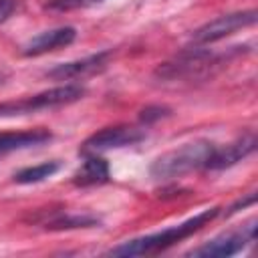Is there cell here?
I'll list each match as a JSON object with an SVG mask.
<instances>
[{"label": "cell", "instance_id": "cell-1", "mask_svg": "<svg viewBox=\"0 0 258 258\" xmlns=\"http://www.w3.org/2000/svg\"><path fill=\"white\" fill-rule=\"evenodd\" d=\"M220 214V208H208L204 212H200L198 216L177 224V226H171V228H165L163 232H155V234H149V236H141V238H135V240H129V242H123L115 248H111L107 254L109 256H147V254H159L167 248H171L173 244L189 238L191 234H196L198 230H202L208 222H212L216 216Z\"/></svg>", "mask_w": 258, "mask_h": 258}, {"label": "cell", "instance_id": "cell-2", "mask_svg": "<svg viewBox=\"0 0 258 258\" xmlns=\"http://www.w3.org/2000/svg\"><path fill=\"white\" fill-rule=\"evenodd\" d=\"M216 145L206 139H198L191 143H185L177 149H171L163 155H159L151 165L149 173L155 179H169V177H179L183 173H189L194 169L206 167V161L214 153Z\"/></svg>", "mask_w": 258, "mask_h": 258}, {"label": "cell", "instance_id": "cell-3", "mask_svg": "<svg viewBox=\"0 0 258 258\" xmlns=\"http://www.w3.org/2000/svg\"><path fill=\"white\" fill-rule=\"evenodd\" d=\"M85 89L79 85H62L54 87L30 97H24L20 101H4L0 103V117H14V115H28L34 111H44V109H54L62 105H71L79 99H83Z\"/></svg>", "mask_w": 258, "mask_h": 258}, {"label": "cell", "instance_id": "cell-4", "mask_svg": "<svg viewBox=\"0 0 258 258\" xmlns=\"http://www.w3.org/2000/svg\"><path fill=\"white\" fill-rule=\"evenodd\" d=\"M218 64V56L210 50H187L175 56L173 60H167L155 69V77L163 81H175V79H191L202 77L210 73V69Z\"/></svg>", "mask_w": 258, "mask_h": 258}, {"label": "cell", "instance_id": "cell-5", "mask_svg": "<svg viewBox=\"0 0 258 258\" xmlns=\"http://www.w3.org/2000/svg\"><path fill=\"white\" fill-rule=\"evenodd\" d=\"M256 18H258L256 10H242V12H232V14L218 16V18L206 22L204 26H200L198 30H194L191 40L196 44H208V42L222 40V38L230 36L232 32H236L240 28L256 24Z\"/></svg>", "mask_w": 258, "mask_h": 258}, {"label": "cell", "instance_id": "cell-6", "mask_svg": "<svg viewBox=\"0 0 258 258\" xmlns=\"http://www.w3.org/2000/svg\"><path fill=\"white\" fill-rule=\"evenodd\" d=\"M145 139V131L133 125H115V127H105L97 133H93L81 147L83 153H97V151H107V149H119V147H129Z\"/></svg>", "mask_w": 258, "mask_h": 258}, {"label": "cell", "instance_id": "cell-7", "mask_svg": "<svg viewBox=\"0 0 258 258\" xmlns=\"http://www.w3.org/2000/svg\"><path fill=\"white\" fill-rule=\"evenodd\" d=\"M254 238H256V220H252L242 230L228 232V234H222V236L206 242L204 246L196 248L191 254L194 256H206V258H228V256L242 252L248 242H254Z\"/></svg>", "mask_w": 258, "mask_h": 258}, {"label": "cell", "instance_id": "cell-8", "mask_svg": "<svg viewBox=\"0 0 258 258\" xmlns=\"http://www.w3.org/2000/svg\"><path fill=\"white\" fill-rule=\"evenodd\" d=\"M256 149V135L254 133H246L240 139H236L234 143L222 147V149H214V153L210 155V159L206 161V169H226L232 167L234 163L242 161L244 157H248L252 151Z\"/></svg>", "mask_w": 258, "mask_h": 258}, {"label": "cell", "instance_id": "cell-9", "mask_svg": "<svg viewBox=\"0 0 258 258\" xmlns=\"http://www.w3.org/2000/svg\"><path fill=\"white\" fill-rule=\"evenodd\" d=\"M107 60H109V52L103 50V52L85 56V58H81V60H71V62L56 64L54 69L46 71V77H48V79H54V81L81 79V77H87V75H91V73L101 71V69L107 64Z\"/></svg>", "mask_w": 258, "mask_h": 258}, {"label": "cell", "instance_id": "cell-10", "mask_svg": "<svg viewBox=\"0 0 258 258\" xmlns=\"http://www.w3.org/2000/svg\"><path fill=\"white\" fill-rule=\"evenodd\" d=\"M77 38V30L73 26H58L52 30H44L40 34H36L32 40L26 42L24 46V54L26 56H38L50 50H58L62 46H69L73 40Z\"/></svg>", "mask_w": 258, "mask_h": 258}, {"label": "cell", "instance_id": "cell-11", "mask_svg": "<svg viewBox=\"0 0 258 258\" xmlns=\"http://www.w3.org/2000/svg\"><path fill=\"white\" fill-rule=\"evenodd\" d=\"M52 139V133L48 129H30V131H10V133H0V155L18 151V149H28L34 145H42Z\"/></svg>", "mask_w": 258, "mask_h": 258}, {"label": "cell", "instance_id": "cell-12", "mask_svg": "<svg viewBox=\"0 0 258 258\" xmlns=\"http://www.w3.org/2000/svg\"><path fill=\"white\" fill-rule=\"evenodd\" d=\"M109 179V163L99 155H89L73 175V183L81 187L101 185Z\"/></svg>", "mask_w": 258, "mask_h": 258}, {"label": "cell", "instance_id": "cell-13", "mask_svg": "<svg viewBox=\"0 0 258 258\" xmlns=\"http://www.w3.org/2000/svg\"><path fill=\"white\" fill-rule=\"evenodd\" d=\"M60 169V163L58 161H46V163H40V165H32V167H24L20 171L14 173V181L16 183H38V181H44L46 177L54 175L56 171Z\"/></svg>", "mask_w": 258, "mask_h": 258}, {"label": "cell", "instance_id": "cell-14", "mask_svg": "<svg viewBox=\"0 0 258 258\" xmlns=\"http://www.w3.org/2000/svg\"><path fill=\"white\" fill-rule=\"evenodd\" d=\"M99 226V220L93 216H58L46 222L48 230H75V228H93Z\"/></svg>", "mask_w": 258, "mask_h": 258}, {"label": "cell", "instance_id": "cell-15", "mask_svg": "<svg viewBox=\"0 0 258 258\" xmlns=\"http://www.w3.org/2000/svg\"><path fill=\"white\" fill-rule=\"evenodd\" d=\"M169 113H171V109L165 107V105H147L145 109L139 111V121L145 123V125H151V123L167 117Z\"/></svg>", "mask_w": 258, "mask_h": 258}, {"label": "cell", "instance_id": "cell-16", "mask_svg": "<svg viewBox=\"0 0 258 258\" xmlns=\"http://www.w3.org/2000/svg\"><path fill=\"white\" fill-rule=\"evenodd\" d=\"M81 0H48L46 6L48 8H54V10H71L75 6H79Z\"/></svg>", "mask_w": 258, "mask_h": 258}, {"label": "cell", "instance_id": "cell-17", "mask_svg": "<svg viewBox=\"0 0 258 258\" xmlns=\"http://www.w3.org/2000/svg\"><path fill=\"white\" fill-rule=\"evenodd\" d=\"M14 10H16L14 0H0V22H4L8 16H12Z\"/></svg>", "mask_w": 258, "mask_h": 258}, {"label": "cell", "instance_id": "cell-18", "mask_svg": "<svg viewBox=\"0 0 258 258\" xmlns=\"http://www.w3.org/2000/svg\"><path fill=\"white\" fill-rule=\"evenodd\" d=\"M254 202H256V196H254V194H250V196H248L246 200H240L238 204H234V206H232V208H230V210H228L226 214L230 216V214H234V212H236L238 208H244V206H250V204H254Z\"/></svg>", "mask_w": 258, "mask_h": 258}, {"label": "cell", "instance_id": "cell-19", "mask_svg": "<svg viewBox=\"0 0 258 258\" xmlns=\"http://www.w3.org/2000/svg\"><path fill=\"white\" fill-rule=\"evenodd\" d=\"M93 2H101V0H93Z\"/></svg>", "mask_w": 258, "mask_h": 258}, {"label": "cell", "instance_id": "cell-20", "mask_svg": "<svg viewBox=\"0 0 258 258\" xmlns=\"http://www.w3.org/2000/svg\"><path fill=\"white\" fill-rule=\"evenodd\" d=\"M0 83H2V75H0Z\"/></svg>", "mask_w": 258, "mask_h": 258}]
</instances>
